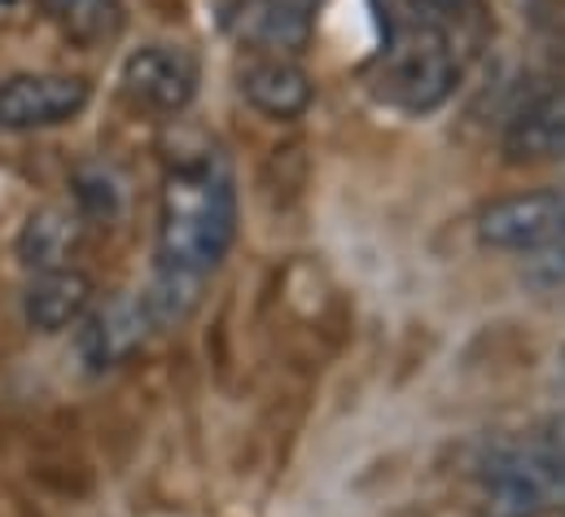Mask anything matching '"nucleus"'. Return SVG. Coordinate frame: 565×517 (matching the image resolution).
Wrapping results in <instances>:
<instances>
[{
    "mask_svg": "<svg viewBox=\"0 0 565 517\" xmlns=\"http://www.w3.org/2000/svg\"><path fill=\"white\" fill-rule=\"evenodd\" d=\"M237 238V189L215 154L180 158L162 176L153 267L206 281Z\"/></svg>",
    "mask_w": 565,
    "mask_h": 517,
    "instance_id": "1",
    "label": "nucleus"
},
{
    "mask_svg": "<svg viewBox=\"0 0 565 517\" xmlns=\"http://www.w3.org/2000/svg\"><path fill=\"white\" fill-rule=\"evenodd\" d=\"M456 80L460 62L443 22L413 13L386 27V44L373 62V84L386 106L404 115H429L456 93Z\"/></svg>",
    "mask_w": 565,
    "mask_h": 517,
    "instance_id": "2",
    "label": "nucleus"
},
{
    "mask_svg": "<svg viewBox=\"0 0 565 517\" xmlns=\"http://www.w3.org/2000/svg\"><path fill=\"white\" fill-rule=\"evenodd\" d=\"M487 517H548L565 505V469L540 439H495L473 465Z\"/></svg>",
    "mask_w": 565,
    "mask_h": 517,
    "instance_id": "3",
    "label": "nucleus"
},
{
    "mask_svg": "<svg viewBox=\"0 0 565 517\" xmlns=\"http://www.w3.org/2000/svg\"><path fill=\"white\" fill-rule=\"evenodd\" d=\"M478 242L487 251L509 255H540L565 242V193L540 189V193H513L491 202L478 215Z\"/></svg>",
    "mask_w": 565,
    "mask_h": 517,
    "instance_id": "4",
    "label": "nucleus"
},
{
    "mask_svg": "<svg viewBox=\"0 0 565 517\" xmlns=\"http://www.w3.org/2000/svg\"><path fill=\"white\" fill-rule=\"evenodd\" d=\"M93 102L88 80L62 75V71H26L9 75L0 84V128L9 131H40L62 128L79 119Z\"/></svg>",
    "mask_w": 565,
    "mask_h": 517,
    "instance_id": "5",
    "label": "nucleus"
},
{
    "mask_svg": "<svg viewBox=\"0 0 565 517\" xmlns=\"http://www.w3.org/2000/svg\"><path fill=\"white\" fill-rule=\"evenodd\" d=\"M124 97L149 115H180L198 97V57L180 44H141L119 71Z\"/></svg>",
    "mask_w": 565,
    "mask_h": 517,
    "instance_id": "6",
    "label": "nucleus"
},
{
    "mask_svg": "<svg viewBox=\"0 0 565 517\" xmlns=\"http://www.w3.org/2000/svg\"><path fill=\"white\" fill-rule=\"evenodd\" d=\"M153 320H149V307H145L141 294H115L110 303L93 307L79 329H75V351H79V365L88 373H110L119 365H128L145 342H149Z\"/></svg>",
    "mask_w": 565,
    "mask_h": 517,
    "instance_id": "7",
    "label": "nucleus"
},
{
    "mask_svg": "<svg viewBox=\"0 0 565 517\" xmlns=\"http://www.w3.org/2000/svg\"><path fill=\"white\" fill-rule=\"evenodd\" d=\"M237 88L242 97L268 115V119H298L307 115V106L316 102V84L311 75L289 62V57H277V53H259L250 57L242 71H237Z\"/></svg>",
    "mask_w": 565,
    "mask_h": 517,
    "instance_id": "8",
    "label": "nucleus"
},
{
    "mask_svg": "<svg viewBox=\"0 0 565 517\" xmlns=\"http://www.w3.org/2000/svg\"><path fill=\"white\" fill-rule=\"evenodd\" d=\"M93 307V276L79 267H57V272H35L26 294H22V312L26 325L40 334H62L71 325H79Z\"/></svg>",
    "mask_w": 565,
    "mask_h": 517,
    "instance_id": "9",
    "label": "nucleus"
},
{
    "mask_svg": "<svg viewBox=\"0 0 565 517\" xmlns=\"http://www.w3.org/2000/svg\"><path fill=\"white\" fill-rule=\"evenodd\" d=\"M79 246H84V215H79V207H62V202L31 211V220L18 233V258L31 276L75 267Z\"/></svg>",
    "mask_w": 565,
    "mask_h": 517,
    "instance_id": "10",
    "label": "nucleus"
},
{
    "mask_svg": "<svg viewBox=\"0 0 565 517\" xmlns=\"http://www.w3.org/2000/svg\"><path fill=\"white\" fill-rule=\"evenodd\" d=\"M233 27L246 44L264 53H298L311 40V0H246Z\"/></svg>",
    "mask_w": 565,
    "mask_h": 517,
    "instance_id": "11",
    "label": "nucleus"
},
{
    "mask_svg": "<svg viewBox=\"0 0 565 517\" xmlns=\"http://www.w3.org/2000/svg\"><path fill=\"white\" fill-rule=\"evenodd\" d=\"M504 154L513 162H553L565 158V84L540 93L504 131Z\"/></svg>",
    "mask_w": 565,
    "mask_h": 517,
    "instance_id": "12",
    "label": "nucleus"
},
{
    "mask_svg": "<svg viewBox=\"0 0 565 517\" xmlns=\"http://www.w3.org/2000/svg\"><path fill=\"white\" fill-rule=\"evenodd\" d=\"M40 4H44V9L53 13V18H62V22L71 27V31H79L84 22H93L97 31L106 27V22H102V13H97V9L106 4V0H40Z\"/></svg>",
    "mask_w": 565,
    "mask_h": 517,
    "instance_id": "13",
    "label": "nucleus"
},
{
    "mask_svg": "<svg viewBox=\"0 0 565 517\" xmlns=\"http://www.w3.org/2000/svg\"><path fill=\"white\" fill-rule=\"evenodd\" d=\"M473 0H404V9L408 13H422V18H434V22H443V18H451V13H465Z\"/></svg>",
    "mask_w": 565,
    "mask_h": 517,
    "instance_id": "14",
    "label": "nucleus"
},
{
    "mask_svg": "<svg viewBox=\"0 0 565 517\" xmlns=\"http://www.w3.org/2000/svg\"><path fill=\"white\" fill-rule=\"evenodd\" d=\"M544 447H548V456L557 461L565 469V412H557V416H548L544 425H540V434H535Z\"/></svg>",
    "mask_w": 565,
    "mask_h": 517,
    "instance_id": "15",
    "label": "nucleus"
},
{
    "mask_svg": "<svg viewBox=\"0 0 565 517\" xmlns=\"http://www.w3.org/2000/svg\"><path fill=\"white\" fill-rule=\"evenodd\" d=\"M557 365H562V378H565V351H562V356H557Z\"/></svg>",
    "mask_w": 565,
    "mask_h": 517,
    "instance_id": "16",
    "label": "nucleus"
}]
</instances>
